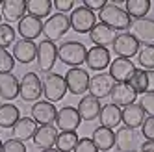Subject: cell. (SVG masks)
<instances>
[{
    "label": "cell",
    "mask_w": 154,
    "mask_h": 152,
    "mask_svg": "<svg viewBox=\"0 0 154 152\" xmlns=\"http://www.w3.org/2000/svg\"><path fill=\"white\" fill-rule=\"evenodd\" d=\"M98 19H100L102 24L109 26L113 32L119 30L121 34L130 30V26H132V19L126 13V9L121 8L119 4H113V2H108L102 11H98Z\"/></svg>",
    "instance_id": "6da1fadb"
},
{
    "label": "cell",
    "mask_w": 154,
    "mask_h": 152,
    "mask_svg": "<svg viewBox=\"0 0 154 152\" xmlns=\"http://www.w3.org/2000/svg\"><path fill=\"white\" fill-rule=\"evenodd\" d=\"M85 58H87V48L80 41H65L58 47V59L69 65L71 69L85 63Z\"/></svg>",
    "instance_id": "7a4b0ae2"
},
{
    "label": "cell",
    "mask_w": 154,
    "mask_h": 152,
    "mask_svg": "<svg viewBox=\"0 0 154 152\" xmlns=\"http://www.w3.org/2000/svg\"><path fill=\"white\" fill-rule=\"evenodd\" d=\"M69 30H71V19H69V15H63V13L50 15L45 20V24H43V34H45V39L52 41V43L60 41Z\"/></svg>",
    "instance_id": "3957f363"
},
{
    "label": "cell",
    "mask_w": 154,
    "mask_h": 152,
    "mask_svg": "<svg viewBox=\"0 0 154 152\" xmlns=\"http://www.w3.org/2000/svg\"><path fill=\"white\" fill-rule=\"evenodd\" d=\"M89 82H91V76L85 69L82 67H72L65 72V84H67V91L74 96H80L85 95L89 91Z\"/></svg>",
    "instance_id": "277c9868"
},
{
    "label": "cell",
    "mask_w": 154,
    "mask_h": 152,
    "mask_svg": "<svg viewBox=\"0 0 154 152\" xmlns=\"http://www.w3.org/2000/svg\"><path fill=\"white\" fill-rule=\"evenodd\" d=\"M69 19H71V30H74L76 34H89L97 24V15L91 9H87L84 4L74 8Z\"/></svg>",
    "instance_id": "5b68a950"
},
{
    "label": "cell",
    "mask_w": 154,
    "mask_h": 152,
    "mask_svg": "<svg viewBox=\"0 0 154 152\" xmlns=\"http://www.w3.org/2000/svg\"><path fill=\"white\" fill-rule=\"evenodd\" d=\"M65 93H67V84H65V76L48 72L43 80V95L47 96L48 102H60L63 100Z\"/></svg>",
    "instance_id": "8992f818"
},
{
    "label": "cell",
    "mask_w": 154,
    "mask_h": 152,
    "mask_svg": "<svg viewBox=\"0 0 154 152\" xmlns=\"http://www.w3.org/2000/svg\"><path fill=\"white\" fill-rule=\"evenodd\" d=\"M56 61H58V47L54 45L52 41L43 39L37 45V58H35L39 72H47L48 74L54 69Z\"/></svg>",
    "instance_id": "52a82bcc"
},
{
    "label": "cell",
    "mask_w": 154,
    "mask_h": 152,
    "mask_svg": "<svg viewBox=\"0 0 154 152\" xmlns=\"http://www.w3.org/2000/svg\"><path fill=\"white\" fill-rule=\"evenodd\" d=\"M43 95V82L35 72H26L20 80V93L19 96L24 102H39Z\"/></svg>",
    "instance_id": "ba28073f"
},
{
    "label": "cell",
    "mask_w": 154,
    "mask_h": 152,
    "mask_svg": "<svg viewBox=\"0 0 154 152\" xmlns=\"http://www.w3.org/2000/svg\"><path fill=\"white\" fill-rule=\"evenodd\" d=\"M112 48L117 54V58H126V59H130V58L137 56L141 45H139V41L132 35L130 32H123V34H117L115 35V41H113Z\"/></svg>",
    "instance_id": "9c48e42d"
},
{
    "label": "cell",
    "mask_w": 154,
    "mask_h": 152,
    "mask_svg": "<svg viewBox=\"0 0 154 152\" xmlns=\"http://www.w3.org/2000/svg\"><path fill=\"white\" fill-rule=\"evenodd\" d=\"M30 115L32 119L39 124V126H50L56 123V117H58V110L56 106L48 100H39L32 106L30 110Z\"/></svg>",
    "instance_id": "30bf717a"
},
{
    "label": "cell",
    "mask_w": 154,
    "mask_h": 152,
    "mask_svg": "<svg viewBox=\"0 0 154 152\" xmlns=\"http://www.w3.org/2000/svg\"><path fill=\"white\" fill-rule=\"evenodd\" d=\"M109 99H112V104L119 106L121 110L130 104H136L137 100V91L132 87L130 82H121V84H115L112 87V93H109Z\"/></svg>",
    "instance_id": "8fae6325"
},
{
    "label": "cell",
    "mask_w": 154,
    "mask_h": 152,
    "mask_svg": "<svg viewBox=\"0 0 154 152\" xmlns=\"http://www.w3.org/2000/svg\"><path fill=\"white\" fill-rule=\"evenodd\" d=\"M137 67L132 59H126V58H115L109 65V76L113 78L115 84H121V82H130L132 76L136 74Z\"/></svg>",
    "instance_id": "7c38bea8"
},
{
    "label": "cell",
    "mask_w": 154,
    "mask_h": 152,
    "mask_svg": "<svg viewBox=\"0 0 154 152\" xmlns=\"http://www.w3.org/2000/svg\"><path fill=\"white\" fill-rule=\"evenodd\" d=\"M82 123V117L78 113V110L72 106H65L58 111V117H56V128L60 132H76Z\"/></svg>",
    "instance_id": "4fadbf2b"
},
{
    "label": "cell",
    "mask_w": 154,
    "mask_h": 152,
    "mask_svg": "<svg viewBox=\"0 0 154 152\" xmlns=\"http://www.w3.org/2000/svg\"><path fill=\"white\" fill-rule=\"evenodd\" d=\"M112 56H109V50L104 47H93L87 50V58H85V65L91 71L102 72L104 69H108L112 65Z\"/></svg>",
    "instance_id": "5bb4252c"
},
{
    "label": "cell",
    "mask_w": 154,
    "mask_h": 152,
    "mask_svg": "<svg viewBox=\"0 0 154 152\" xmlns=\"http://www.w3.org/2000/svg\"><path fill=\"white\" fill-rule=\"evenodd\" d=\"M113 85H115V82L108 72H98L89 82V95L95 96V99H98V100L106 99V96H109V93H112Z\"/></svg>",
    "instance_id": "9a60e30c"
},
{
    "label": "cell",
    "mask_w": 154,
    "mask_h": 152,
    "mask_svg": "<svg viewBox=\"0 0 154 152\" xmlns=\"http://www.w3.org/2000/svg\"><path fill=\"white\" fill-rule=\"evenodd\" d=\"M130 34L143 45H154V19H139L130 26Z\"/></svg>",
    "instance_id": "2e32d148"
},
{
    "label": "cell",
    "mask_w": 154,
    "mask_h": 152,
    "mask_svg": "<svg viewBox=\"0 0 154 152\" xmlns=\"http://www.w3.org/2000/svg\"><path fill=\"white\" fill-rule=\"evenodd\" d=\"M43 24H45V23H41V19H35V17H32V15H26V17H23V19L19 20L17 32H19L20 39L34 41V39H37L43 34Z\"/></svg>",
    "instance_id": "e0dca14e"
},
{
    "label": "cell",
    "mask_w": 154,
    "mask_h": 152,
    "mask_svg": "<svg viewBox=\"0 0 154 152\" xmlns=\"http://www.w3.org/2000/svg\"><path fill=\"white\" fill-rule=\"evenodd\" d=\"M11 54H13L15 61L28 65L32 61H35V58H37V45L34 41H28V39H19V41H15Z\"/></svg>",
    "instance_id": "ac0fdd59"
},
{
    "label": "cell",
    "mask_w": 154,
    "mask_h": 152,
    "mask_svg": "<svg viewBox=\"0 0 154 152\" xmlns=\"http://www.w3.org/2000/svg\"><path fill=\"white\" fill-rule=\"evenodd\" d=\"M76 110H78L82 121L91 123V121H95V119H98L102 106H100V100L98 99H95V96H91V95H84L80 99V104H78Z\"/></svg>",
    "instance_id": "d6986e66"
},
{
    "label": "cell",
    "mask_w": 154,
    "mask_h": 152,
    "mask_svg": "<svg viewBox=\"0 0 154 152\" xmlns=\"http://www.w3.org/2000/svg\"><path fill=\"white\" fill-rule=\"evenodd\" d=\"M2 19L6 23H19L23 17H26V0H4L2 4Z\"/></svg>",
    "instance_id": "ffe728a7"
},
{
    "label": "cell",
    "mask_w": 154,
    "mask_h": 152,
    "mask_svg": "<svg viewBox=\"0 0 154 152\" xmlns=\"http://www.w3.org/2000/svg\"><path fill=\"white\" fill-rule=\"evenodd\" d=\"M58 128L50 124V126H39L37 132L34 135V145L41 150H48V148H54L56 147V139H58Z\"/></svg>",
    "instance_id": "44dd1931"
},
{
    "label": "cell",
    "mask_w": 154,
    "mask_h": 152,
    "mask_svg": "<svg viewBox=\"0 0 154 152\" xmlns=\"http://www.w3.org/2000/svg\"><path fill=\"white\" fill-rule=\"evenodd\" d=\"M20 93V82L17 80V76L11 72L8 74H0V99L6 102L15 100Z\"/></svg>",
    "instance_id": "7402d4cb"
},
{
    "label": "cell",
    "mask_w": 154,
    "mask_h": 152,
    "mask_svg": "<svg viewBox=\"0 0 154 152\" xmlns=\"http://www.w3.org/2000/svg\"><path fill=\"white\" fill-rule=\"evenodd\" d=\"M132 87L137 91V95H145V93H154V71H145V69H137L136 74L132 76Z\"/></svg>",
    "instance_id": "603a6c76"
},
{
    "label": "cell",
    "mask_w": 154,
    "mask_h": 152,
    "mask_svg": "<svg viewBox=\"0 0 154 152\" xmlns=\"http://www.w3.org/2000/svg\"><path fill=\"white\" fill-rule=\"evenodd\" d=\"M93 143L98 148V152H108L115 147V132L112 128H106V126H98L93 130Z\"/></svg>",
    "instance_id": "cb8c5ba5"
},
{
    "label": "cell",
    "mask_w": 154,
    "mask_h": 152,
    "mask_svg": "<svg viewBox=\"0 0 154 152\" xmlns=\"http://www.w3.org/2000/svg\"><path fill=\"white\" fill-rule=\"evenodd\" d=\"M147 119V113L143 111V108L136 102V104H130L126 108H123V123L126 128H132V130H137L143 126Z\"/></svg>",
    "instance_id": "d4e9b609"
},
{
    "label": "cell",
    "mask_w": 154,
    "mask_h": 152,
    "mask_svg": "<svg viewBox=\"0 0 154 152\" xmlns=\"http://www.w3.org/2000/svg\"><path fill=\"white\" fill-rule=\"evenodd\" d=\"M115 32L109 28V26H106V24H102V23H97L95 24V28L89 32V37H91V43L95 47H104V48H108L109 45H113V41H115Z\"/></svg>",
    "instance_id": "484cf974"
},
{
    "label": "cell",
    "mask_w": 154,
    "mask_h": 152,
    "mask_svg": "<svg viewBox=\"0 0 154 152\" xmlns=\"http://www.w3.org/2000/svg\"><path fill=\"white\" fill-rule=\"evenodd\" d=\"M115 147L121 152H134V148L137 147V134H136V130L121 126L115 132Z\"/></svg>",
    "instance_id": "4316f807"
},
{
    "label": "cell",
    "mask_w": 154,
    "mask_h": 152,
    "mask_svg": "<svg viewBox=\"0 0 154 152\" xmlns=\"http://www.w3.org/2000/svg\"><path fill=\"white\" fill-rule=\"evenodd\" d=\"M98 121H100V126H106V128L113 130L123 123V110H121L119 106H115V104H106L100 110Z\"/></svg>",
    "instance_id": "83f0119b"
},
{
    "label": "cell",
    "mask_w": 154,
    "mask_h": 152,
    "mask_svg": "<svg viewBox=\"0 0 154 152\" xmlns=\"http://www.w3.org/2000/svg\"><path fill=\"white\" fill-rule=\"evenodd\" d=\"M37 128H39L37 123L32 117H20V121L11 128V132H13L15 139H20L24 143V141H28V139H34Z\"/></svg>",
    "instance_id": "f1b7e54d"
},
{
    "label": "cell",
    "mask_w": 154,
    "mask_h": 152,
    "mask_svg": "<svg viewBox=\"0 0 154 152\" xmlns=\"http://www.w3.org/2000/svg\"><path fill=\"white\" fill-rule=\"evenodd\" d=\"M20 121V110L11 104V102H6V104H0V128H13L17 123Z\"/></svg>",
    "instance_id": "f546056e"
},
{
    "label": "cell",
    "mask_w": 154,
    "mask_h": 152,
    "mask_svg": "<svg viewBox=\"0 0 154 152\" xmlns=\"http://www.w3.org/2000/svg\"><path fill=\"white\" fill-rule=\"evenodd\" d=\"M150 0H126L125 2V9L130 15V19L134 17L136 20L139 19H147V13L150 11Z\"/></svg>",
    "instance_id": "4dcf8cb0"
},
{
    "label": "cell",
    "mask_w": 154,
    "mask_h": 152,
    "mask_svg": "<svg viewBox=\"0 0 154 152\" xmlns=\"http://www.w3.org/2000/svg\"><path fill=\"white\" fill-rule=\"evenodd\" d=\"M52 8L54 6L50 0H26V15H32L35 19L48 17Z\"/></svg>",
    "instance_id": "1f68e13d"
},
{
    "label": "cell",
    "mask_w": 154,
    "mask_h": 152,
    "mask_svg": "<svg viewBox=\"0 0 154 152\" xmlns=\"http://www.w3.org/2000/svg\"><path fill=\"white\" fill-rule=\"evenodd\" d=\"M78 141H80V137L76 132H61L56 139V148L60 152H74Z\"/></svg>",
    "instance_id": "d6a6232c"
},
{
    "label": "cell",
    "mask_w": 154,
    "mask_h": 152,
    "mask_svg": "<svg viewBox=\"0 0 154 152\" xmlns=\"http://www.w3.org/2000/svg\"><path fill=\"white\" fill-rule=\"evenodd\" d=\"M137 61L145 71H154V45H141Z\"/></svg>",
    "instance_id": "836d02e7"
},
{
    "label": "cell",
    "mask_w": 154,
    "mask_h": 152,
    "mask_svg": "<svg viewBox=\"0 0 154 152\" xmlns=\"http://www.w3.org/2000/svg\"><path fill=\"white\" fill-rule=\"evenodd\" d=\"M15 41H17V30L11 24L2 23L0 24V48L11 47V45H15Z\"/></svg>",
    "instance_id": "e575fe53"
},
{
    "label": "cell",
    "mask_w": 154,
    "mask_h": 152,
    "mask_svg": "<svg viewBox=\"0 0 154 152\" xmlns=\"http://www.w3.org/2000/svg\"><path fill=\"white\" fill-rule=\"evenodd\" d=\"M15 67V58L13 54H9L8 48H0V74L11 72Z\"/></svg>",
    "instance_id": "d590c367"
},
{
    "label": "cell",
    "mask_w": 154,
    "mask_h": 152,
    "mask_svg": "<svg viewBox=\"0 0 154 152\" xmlns=\"http://www.w3.org/2000/svg\"><path fill=\"white\" fill-rule=\"evenodd\" d=\"M139 106L143 108V111H145L149 117H154V93H145L141 96L139 100Z\"/></svg>",
    "instance_id": "8d00e7d4"
},
{
    "label": "cell",
    "mask_w": 154,
    "mask_h": 152,
    "mask_svg": "<svg viewBox=\"0 0 154 152\" xmlns=\"http://www.w3.org/2000/svg\"><path fill=\"white\" fill-rule=\"evenodd\" d=\"M2 152H26V145L20 139L11 137V139H8L4 143V150Z\"/></svg>",
    "instance_id": "74e56055"
},
{
    "label": "cell",
    "mask_w": 154,
    "mask_h": 152,
    "mask_svg": "<svg viewBox=\"0 0 154 152\" xmlns=\"http://www.w3.org/2000/svg\"><path fill=\"white\" fill-rule=\"evenodd\" d=\"M74 152H98V148L95 147L91 137H80L78 145H76Z\"/></svg>",
    "instance_id": "f35d334b"
},
{
    "label": "cell",
    "mask_w": 154,
    "mask_h": 152,
    "mask_svg": "<svg viewBox=\"0 0 154 152\" xmlns=\"http://www.w3.org/2000/svg\"><path fill=\"white\" fill-rule=\"evenodd\" d=\"M141 135L145 141H154V117H147L141 126Z\"/></svg>",
    "instance_id": "ab89813d"
},
{
    "label": "cell",
    "mask_w": 154,
    "mask_h": 152,
    "mask_svg": "<svg viewBox=\"0 0 154 152\" xmlns=\"http://www.w3.org/2000/svg\"><path fill=\"white\" fill-rule=\"evenodd\" d=\"M52 6H54V9H58V13L67 15L69 11L74 9V0H54Z\"/></svg>",
    "instance_id": "60d3db41"
},
{
    "label": "cell",
    "mask_w": 154,
    "mask_h": 152,
    "mask_svg": "<svg viewBox=\"0 0 154 152\" xmlns=\"http://www.w3.org/2000/svg\"><path fill=\"white\" fill-rule=\"evenodd\" d=\"M106 0H84V6L87 8V9H91V11L95 13V11H102V9L106 8Z\"/></svg>",
    "instance_id": "b9f144b4"
},
{
    "label": "cell",
    "mask_w": 154,
    "mask_h": 152,
    "mask_svg": "<svg viewBox=\"0 0 154 152\" xmlns=\"http://www.w3.org/2000/svg\"><path fill=\"white\" fill-rule=\"evenodd\" d=\"M139 152H154V141H143L139 145Z\"/></svg>",
    "instance_id": "7bdbcfd3"
},
{
    "label": "cell",
    "mask_w": 154,
    "mask_h": 152,
    "mask_svg": "<svg viewBox=\"0 0 154 152\" xmlns=\"http://www.w3.org/2000/svg\"><path fill=\"white\" fill-rule=\"evenodd\" d=\"M41 152H60L58 148H48V150H41Z\"/></svg>",
    "instance_id": "ee69618b"
},
{
    "label": "cell",
    "mask_w": 154,
    "mask_h": 152,
    "mask_svg": "<svg viewBox=\"0 0 154 152\" xmlns=\"http://www.w3.org/2000/svg\"><path fill=\"white\" fill-rule=\"evenodd\" d=\"M4 150V143H2V139H0V152Z\"/></svg>",
    "instance_id": "f6af8a7d"
},
{
    "label": "cell",
    "mask_w": 154,
    "mask_h": 152,
    "mask_svg": "<svg viewBox=\"0 0 154 152\" xmlns=\"http://www.w3.org/2000/svg\"><path fill=\"white\" fill-rule=\"evenodd\" d=\"M0 24H2V13H0Z\"/></svg>",
    "instance_id": "bcb514c9"
},
{
    "label": "cell",
    "mask_w": 154,
    "mask_h": 152,
    "mask_svg": "<svg viewBox=\"0 0 154 152\" xmlns=\"http://www.w3.org/2000/svg\"><path fill=\"white\" fill-rule=\"evenodd\" d=\"M134 152H136V150H134Z\"/></svg>",
    "instance_id": "7dc6e473"
}]
</instances>
